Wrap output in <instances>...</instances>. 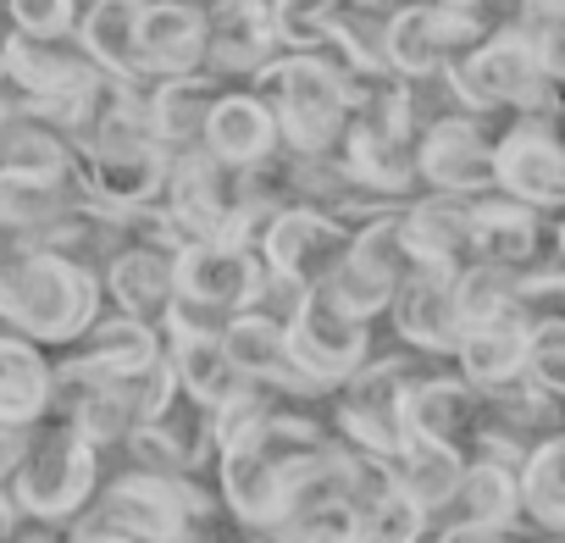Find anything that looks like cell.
Segmentation results:
<instances>
[{
    "label": "cell",
    "mask_w": 565,
    "mask_h": 543,
    "mask_svg": "<svg viewBox=\"0 0 565 543\" xmlns=\"http://www.w3.org/2000/svg\"><path fill=\"white\" fill-rule=\"evenodd\" d=\"M7 7V23L29 40H73L78 34V0H0Z\"/></svg>",
    "instance_id": "cell-40"
},
{
    "label": "cell",
    "mask_w": 565,
    "mask_h": 543,
    "mask_svg": "<svg viewBox=\"0 0 565 543\" xmlns=\"http://www.w3.org/2000/svg\"><path fill=\"white\" fill-rule=\"evenodd\" d=\"M167 355H172L178 388H183L194 405H205L211 416H222V411H233V405H244V400L266 394V388H255V383L227 361V350H222V333H216V328H200V322L172 317V328H167Z\"/></svg>",
    "instance_id": "cell-21"
},
{
    "label": "cell",
    "mask_w": 565,
    "mask_h": 543,
    "mask_svg": "<svg viewBox=\"0 0 565 543\" xmlns=\"http://www.w3.org/2000/svg\"><path fill=\"white\" fill-rule=\"evenodd\" d=\"M167 355V333L161 328H150V322H134V317H100L78 344H73V361H84V366H95V372H106V377H122V372H139V366H150V361H161Z\"/></svg>",
    "instance_id": "cell-33"
},
{
    "label": "cell",
    "mask_w": 565,
    "mask_h": 543,
    "mask_svg": "<svg viewBox=\"0 0 565 543\" xmlns=\"http://www.w3.org/2000/svg\"><path fill=\"white\" fill-rule=\"evenodd\" d=\"M100 493V444H89L67 416H45L29 427L23 460L12 471V499L29 521L73 526Z\"/></svg>",
    "instance_id": "cell-7"
},
{
    "label": "cell",
    "mask_w": 565,
    "mask_h": 543,
    "mask_svg": "<svg viewBox=\"0 0 565 543\" xmlns=\"http://www.w3.org/2000/svg\"><path fill=\"white\" fill-rule=\"evenodd\" d=\"M350 7H361V12H383V18H388V12L405 7V0H350Z\"/></svg>",
    "instance_id": "cell-48"
},
{
    "label": "cell",
    "mask_w": 565,
    "mask_h": 543,
    "mask_svg": "<svg viewBox=\"0 0 565 543\" xmlns=\"http://www.w3.org/2000/svg\"><path fill=\"white\" fill-rule=\"evenodd\" d=\"M216 510H222V493L200 488V477H161V471L128 466L111 482H100L95 504L73 526L117 532L128 543H205Z\"/></svg>",
    "instance_id": "cell-2"
},
{
    "label": "cell",
    "mask_w": 565,
    "mask_h": 543,
    "mask_svg": "<svg viewBox=\"0 0 565 543\" xmlns=\"http://www.w3.org/2000/svg\"><path fill=\"white\" fill-rule=\"evenodd\" d=\"M12 339H23V333H18V322L7 317V306H0V344H12Z\"/></svg>",
    "instance_id": "cell-52"
},
{
    "label": "cell",
    "mask_w": 565,
    "mask_h": 543,
    "mask_svg": "<svg viewBox=\"0 0 565 543\" xmlns=\"http://www.w3.org/2000/svg\"><path fill=\"white\" fill-rule=\"evenodd\" d=\"M51 416V361L34 339L0 344V427L29 433Z\"/></svg>",
    "instance_id": "cell-32"
},
{
    "label": "cell",
    "mask_w": 565,
    "mask_h": 543,
    "mask_svg": "<svg viewBox=\"0 0 565 543\" xmlns=\"http://www.w3.org/2000/svg\"><path fill=\"white\" fill-rule=\"evenodd\" d=\"M510 543H565V537H554V532H537V537H510Z\"/></svg>",
    "instance_id": "cell-53"
},
{
    "label": "cell",
    "mask_w": 565,
    "mask_h": 543,
    "mask_svg": "<svg viewBox=\"0 0 565 543\" xmlns=\"http://www.w3.org/2000/svg\"><path fill=\"white\" fill-rule=\"evenodd\" d=\"M399 211H405V205H399ZM399 211H383V216L361 222V227L350 233L344 260L333 266V278H328L333 295H339L355 317H366V322L388 317L394 289L422 266V260L411 255V244H405V222H399Z\"/></svg>",
    "instance_id": "cell-13"
},
{
    "label": "cell",
    "mask_w": 565,
    "mask_h": 543,
    "mask_svg": "<svg viewBox=\"0 0 565 543\" xmlns=\"http://www.w3.org/2000/svg\"><path fill=\"white\" fill-rule=\"evenodd\" d=\"M416 178L433 194H466V200L493 194L499 183H493V128H488V117H471V111L427 117L422 139H416Z\"/></svg>",
    "instance_id": "cell-15"
},
{
    "label": "cell",
    "mask_w": 565,
    "mask_h": 543,
    "mask_svg": "<svg viewBox=\"0 0 565 543\" xmlns=\"http://www.w3.org/2000/svg\"><path fill=\"white\" fill-rule=\"evenodd\" d=\"M526 355H532V333H526L515 317H499V322L466 328V339H460V350H455V372H460L471 388L493 394V388L526 377Z\"/></svg>",
    "instance_id": "cell-30"
},
{
    "label": "cell",
    "mask_w": 565,
    "mask_h": 543,
    "mask_svg": "<svg viewBox=\"0 0 565 543\" xmlns=\"http://www.w3.org/2000/svg\"><path fill=\"white\" fill-rule=\"evenodd\" d=\"M510 317L526 333H565V266H532L515 272V289H510Z\"/></svg>",
    "instance_id": "cell-36"
},
{
    "label": "cell",
    "mask_w": 565,
    "mask_h": 543,
    "mask_svg": "<svg viewBox=\"0 0 565 543\" xmlns=\"http://www.w3.org/2000/svg\"><path fill=\"white\" fill-rule=\"evenodd\" d=\"M361 526H366V543H427L433 515L399 482H388L377 499L361 504Z\"/></svg>",
    "instance_id": "cell-38"
},
{
    "label": "cell",
    "mask_w": 565,
    "mask_h": 543,
    "mask_svg": "<svg viewBox=\"0 0 565 543\" xmlns=\"http://www.w3.org/2000/svg\"><path fill=\"white\" fill-rule=\"evenodd\" d=\"M344 438L317 422L311 411H300L295 400H277L249 416L238 433H227L216 444V493H222V510L249 526V532H271L282 515L295 510V493L300 482L339 449Z\"/></svg>",
    "instance_id": "cell-1"
},
{
    "label": "cell",
    "mask_w": 565,
    "mask_h": 543,
    "mask_svg": "<svg viewBox=\"0 0 565 543\" xmlns=\"http://www.w3.org/2000/svg\"><path fill=\"white\" fill-rule=\"evenodd\" d=\"M23 444H29V433L0 427V482H12V471H18V460H23Z\"/></svg>",
    "instance_id": "cell-44"
},
{
    "label": "cell",
    "mask_w": 565,
    "mask_h": 543,
    "mask_svg": "<svg viewBox=\"0 0 565 543\" xmlns=\"http://www.w3.org/2000/svg\"><path fill=\"white\" fill-rule=\"evenodd\" d=\"M405 244L422 266H438V272H460L471 255V200L466 194H433L422 189L405 211Z\"/></svg>",
    "instance_id": "cell-27"
},
{
    "label": "cell",
    "mask_w": 565,
    "mask_h": 543,
    "mask_svg": "<svg viewBox=\"0 0 565 543\" xmlns=\"http://www.w3.org/2000/svg\"><path fill=\"white\" fill-rule=\"evenodd\" d=\"M0 306H7L23 339L73 350L106 317V289H100V272L40 244L12 272H0Z\"/></svg>",
    "instance_id": "cell-5"
},
{
    "label": "cell",
    "mask_w": 565,
    "mask_h": 543,
    "mask_svg": "<svg viewBox=\"0 0 565 543\" xmlns=\"http://www.w3.org/2000/svg\"><path fill=\"white\" fill-rule=\"evenodd\" d=\"M139 23H145V0H95L78 12V51L117 84H145L139 67Z\"/></svg>",
    "instance_id": "cell-28"
},
{
    "label": "cell",
    "mask_w": 565,
    "mask_h": 543,
    "mask_svg": "<svg viewBox=\"0 0 565 543\" xmlns=\"http://www.w3.org/2000/svg\"><path fill=\"white\" fill-rule=\"evenodd\" d=\"M12 543H73V526H56V521H29L18 526Z\"/></svg>",
    "instance_id": "cell-45"
},
{
    "label": "cell",
    "mask_w": 565,
    "mask_h": 543,
    "mask_svg": "<svg viewBox=\"0 0 565 543\" xmlns=\"http://www.w3.org/2000/svg\"><path fill=\"white\" fill-rule=\"evenodd\" d=\"M510 289H515V272L488 266V260H466V266L455 272V306H460V322L477 328V322H499V317H510Z\"/></svg>",
    "instance_id": "cell-37"
},
{
    "label": "cell",
    "mask_w": 565,
    "mask_h": 543,
    "mask_svg": "<svg viewBox=\"0 0 565 543\" xmlns=\"http://www.w3.org/2000/svg\"><path fill=\"white\" fill-rule=\"evenodd\" d=\"M499 23L488 12H455V7H433V0H405L399 12H388V34H383V56L399 78L411 84H433L444 78L466 51H477Z\"/></svg>",
    "instance_id": "cell-11"
},
{
    "label": "cell",
    "mask_w": 565,
    "mask_h": 543,
    "mask_svg": "<svg viewBox=\"0 0 565 543\" xmlns=\"http://www.w3.org/2000/svg\"><path fill=\"white\" fill-rule=\"evenodd\" d=\"M350 233H355V227H344V222L328 216V211L277 205V211L260 222V233H255L249 244H255L260 266L271 272L277 284L311 289V284L333 278V266H339L344 249H350Z\"/></svg>",
    "instance_id": "cell-14"
},
{
    "label": "cell",
    "mask_w": 565,
    "mask_h": 543,
    "mask_svg": "<svg viewBox=\"0 0 565 543\" xmlns=\"http://www.w3.org/2000/svg\"><path fill=\"white\" fill-rule=\"evenodd\" d=\"M433 7H455V12H488L493 0H433Z\"/></svg>",
    "instance_id": "cell-50"
},
{
    "label": "cell",
    "mask_w": 565,
    "mask_h": 543,
    "mask_svg": "<svg viewBox=\"0 0 565 543\" xmlns=\"http://www.w3.org/2000/svg\"><path fill=\"white\" fill-rule=\"evenodd\" d=\"M277 12V40L282 51H328L333 18L344 12V0H282Z\"/></svg>",
    "instance_id": "cell-39"
},
{
    "label": "cell",
    "mask_w": 565,
    "mask_h": 543,
    "mask_svg": "<svg viewBox=\"0 0 565 543\" xmlns=\"http://www.w3.org/2000/svg\"><path fill=\"white\" fill-rule=\"evenodd\" d=\"M84 7H95V0H78V12H84Z\"/></svg>",
    "instance_id": "cell-55"
},
{
    "label": "cell",
    "mask_w": 565,
    "mask_h": 543,
    "mask_svg": "<svg viewBox=\"0 0 565 543\" xmlns=\"http://www.w3.org/2000/svg\"><path fill=\"white\" fill-rule=\"evenodd\" d=\"M289 344H295L306 377L333 394L339 383H350V377L372 361V322L355 317V311L333 295V284L322 278V284H311V289L300 295V306L289 311Z\"/></svg>",
    "instance_id": "cell-12"
},
{
    "label": "cell",
    "mask_w": 565,
    "mask_h": 543,
    "mask_svg": "<svg viewBox=\"0 0 565 543\" xmlns=\"http://www.w3.org/2000/svg\"><path fill=\"white\" fill-rule=\"evenodd\" d=\"M161 211L172 216L178 238L194 244V238H227V244H249L260 233V222L271 216L255 189H249V172H233L222 161H211L205 150L194 156H178L167 167V189H161Z\"/></svg>",
    "instance_id": "cell-9"
},
{
    "label": "cell",
    "mask_w": 565,
    "mask_h": 543,
    "mask_svg": "<svg viewBox=\"0 0 565 543\" xmlns=\"http://www.w3.org/2000/svg\"><path fill=\"white\" fill-rule=\"evenodd\" d=\"M438 521H466V526H488V532H521V471L488 455L466 460L460 493L449 499V510Z\"/></svg>",
    "instance_id": "cell-29"
},
{
    "label": "cell",
    "mask_w": 565,
    "mask_h": 543,
    "mask_svg": "<svg viewBox=\"0 0 565 543\" xmlns=\"http://www.w3.org/2000/svg\"><path fill=\"white\" fill-rule=\"evenodd\" d=\"M266 537L271 543H366V526H361L355 499H328V504L289 510Z\"/></svg>",
    "instance_id": "cell-35"
},
{
    "label": "cell",
    "mask_w": 565,
    "mask_h": 543,
    "mask_svg": "<svg viewBox=\"0 0 565 543\" xmlns=\"http://www.w3.org/2000/svg\"><path fill=\"white\" fill-rule=\"evenodd\" d=\"M444 89L471 117H559V95L537 73L521 29H493L444 73Z\"/></svg>",
    "instance_id": "cell-8"
},
{
    "label": "cell",
    "mask_w": 565,
    "mask_h": 543,
    "mask_svg": "<svg viewBox=\"0 0 565 543\" xmlns=\"http://www.w3.org/2000/svg\"><path fill=\"white\" fill-rule=\"evenodd\" d=\"M172 260L178 249L167 244H150V238H128L106 272H100V289L111 300L117 317H134V322H150V328H172L178 317V278H172Z\"/></svg>",
    "instance_id": "cell-19"
},
{
    "label": "cell",
    "mask_w": 565,
    "mask_h": 543,
    "mask_svg": "<svg viewBox=\"0 0 565 543\" xmlns=\"http://www.w3.org/2000/svg\"><path fill=\"white\" fill-rule=\"evenodd\" d=\"M515 29H521V40H526L537 73H543L554 89H565V12H521Z\"/></svg>",
    "instance_id": "cell-41"
},
{
    "label": "cell",
    "mask_w": 565,
    "mask_h": 543,
    "mask_svg": "<svg viewBox=\"0 0 565 543\" xmlns=\"http://www.w3.org/2000/svg\"><path fill=\"white\" fill-rule=\"evenodd\" d=\"M388 471H394V482L438 521V515L449 510V499L460 493L466 455H460L455 444H438V438H416V433H411V444L388 460Z\"/></svg>",
    "instance_id": "cell-31"
},
{
    "label": "cell",
    "mask_w": 565,
    "mask_h": 543,
    "mask_svg": "<svg viewBox=\"0 0 565 543\" xmlns=\"http://www.w3.org/2000/svg\"><path fill=\"white\" fill-rule=\"evenodd\" d=\"M277 150H282V134H277L266 100L249 84H227L222 100L211 106V123H205V156L233 167V172H255Z\"/></svg>",
    "instance_id": "cell-24"
},
{
    "label": "cell",
    "mask_w": 565,
    "mask_h": 543,
    "mask_svg": "<svg viewBox=\"0 0 565 543\" xmlns=\"http://www.w3.org/2000/svg\"><path fill=\"white\" fill-rule=\"evenodd\" d=\"M543 211L510 200V194H482L471 200V255L504 272H532L543 255Z\"/></svg>",
    "instance_id": "cell-25"
},
{
    "label": "cell",
    "mask_w": 565,
    "mask_h": 543,
    "mask_svg": "<svg viewBox=\"0 0 565 543\" xmlns=\"http://www.w3.org/2000/svg\"><path fill=\"white\" fill-rule=\"evenodd\" d=\"M521 521L532 532L565 537V427L537 438L521 466Z\"/></svg>",
    "instance_id": "cell-34"
},
{
    "label": "cell",
    "mask_w": 565,
    "mask_h": 543,
    "mask_svg": "<svg viewBox=\"0 0 565 543\" xmlns=\"http://www.w3.org/2000/svg\"><path fill=\"white\" fill-rule=\"evenodd\" d=\"M18 526H23L18 499H12V493H0V543H12V537H18Z\"/></svg>",
    "instance_id": "cell-46"
},
{
    "label": "cell",
    "mask_w": 565,
    "mask_h": 543,
    "mask_svg": "<svg viewBox=\"0 0 565 543\" xmlns=\"http://www.w3.org/2000/svg\"><path fill=\"white\" fill-rule=\"evenodd\" d=\"M521 532H488V526H466V521H433L427 543H510Z\"/></svg>",
    "instance_id": "cell-43"
},
{
    "label": "cell",
    "mask_w": 565,
    "mask_h": 543,
    "mask_svg": "<svg viewBox=\"0 0 565 543\" xmlns=\"http://www.w3.org/2000/svg\"><path fill=\"white\" fill-rule=\"evenodd\" d=\"M277 56L282 40L266 0H205V73L222 84H249Z\"/></svg>",
    "instance_id": "cell-18"
},
{
    "label": "cell",
    "mask_w": 565,
    "mask_h": 543,
    "mask_svg": "<svg viewBox=\"0 0 565 543\" xmlns=\"http://www.w3.org/2000/svg\"><path fill=\"white\" fill-rule=\"evenodd\" d=\"M145 89H150V84H128L122 100L106 111V123L89 134V145L73 150L89 200L106 205V211H145V205H161V189H167L172 156H167L161 139H156Z\"/></svg>",
    "instance_id": "cell-4"
},
{
    "label": "cell",
    "mask_w": 565,
    "mask_h": 543,
    "mask_svg": "<svg viewBox=\"0 0 565 543\" xmlns=\"http://www.w3.org/2000/svg\"><path fill=\"white\" fill-rule=\"evenodd\" d=\"M178 278V317L200 328H222L238 311H255L266 300L271 272L260 266L255 244H227V238H194L172 260Z\"/></svg>",
    "instance_id": "cell-10"
},
{
    "label": "cell",
    "mask_w": 565,
    "mask_h": 543,
    "mask_svg": "<svg viewBox=\"0 0 565 543\" xmlns=\"http://www.w3.org/2000/svg\"><path fill=\"white\" fill-rule=\"evenodd\" d=\"M266 7H282V0H266Z\"/></svg>",
    "instance_id": "cell-56"
},
{
    "label": "cell",
    "mask_w": 565,
    "mask_h": 543,
    "mask_svg": "<svg viewBox=\"0 0 565 543\" xmlns=\"http://www.w3.org/2000/svg\"><path fill=\"white\" fill-rule=\"evenodd\" d=\"M222 350H227V361L255 383V388H266V394H277V400H295V405H328V388H317L311 377H306V366H300V355H295V344H289V322L282 317H271V311H238V317H227L222 328Z\"/></svg>",
    "instance_id": "cell-17"
},
{
    "label": "cell",
    "mask_w": 565,
    "mask_h": 543,
    "mask_svg": "<svg viewBox=\"0 0 565 543\" xmlns=\"http://www.w3.org/2000/svg\"><path fill=\"white\" fill-rule=\"evenodd\" d=\"M493 422V405L482 388H471L460 372H433L411 388V433L416 438H438V444H455L466 460L477 455L482 433Z\"/></svg>",
    "instance_id": "cell-22"
},
{
    "label": "cell",
    "mask_w": 565,
    "mask_h": 543,
    "mask_svg": "<svg viewBox=\"0 0 565 543\" xmlns=\"http://www.w3.org/2000/svg\"><path fill=\"white\" fill-rule=\"evenodd\" d=\"M493 183L543 216L565 211V139L554 134V117H510L493 134Z\"/></svg>",
    "instance_id": "cell-16"
},
{
    "label": "cell",
    "mask_w": 565,
    "mask_h": 543,
    "mask_svg": "<svg viewBox=\"0 0 565 543\" xmlns=\"http://www.w3.org/2000/svg\"><path fill=\"white\" fill-rule=\"evenodd\" d=\"M521 12H565V0H521Z\"/></svg>",
    "instance_id": "cell-51"
},
{
    "label": "cell",
    "mask_w": 565,
    "mask_h": 543,
    "mask_svg": "<svg viewBox=\"0 0 565 543\" xmlns=\"http://www.w3.org/2000/svg\"><path fill=\"white\" fill-rule=\"evenodd\" d=\"M200 7H205V0H200Z\"/></svg>",
    "instance_id": "cell-57"
},
{
    "label": "cell",
    "mask_w": 565,
    "mask_h": 543,
    "mask_svg": "<svg viewBox=\"0 0 565 543\" xmlns=\"http://www.w3.org/2000/svg\"><path fill=\"white\" fill-rule=\"evenodd\" d=\"M139 67H145V84L205 73V7L200 0H145Z\"/></svg>",
    "instance_id": "cell-23"
},
{
    "label": "cell",
    "mask_w": 565,
    "mask_h": 543,
    "mask_svg": "<svg viewBox=\"0 0 565 543\" xmlns=\"http://www.w3.org/2000/svg\"><path fill=\"white\" fill-rule=\"evenodd\" d=\"M73 543H128V537H117V532H84V526H73Z\"/></svg>",
    "instance_id": "cell-49"
},
{
    "label": "cell",
    "mask_w": 565,
    "mask_h": 543,
    "mask_svg": "<svg viewBox=\"0 0 565 543\" xmlns=\"http://www.w3.org/2000/svg\"><path fill=\"white\" fill-rule=\"evenodd\" d=\"M526 377H532V383H537L543 394L565 400V333H532Z\"/></svg>",
    "instance_id": "cell-42"
},
{
    "label": "cell",
    "mask_w": 565,
    "mask_h": 543,
    "mask_svg": "<svg viewBox=\"0 0 565 543\" xmlns=\"http://www.w3.org/2000/svg\"><path fill=\"white\" fill-rule=\"evenodd\" d=\"M249 89L266 100L282 150L295 156H333L344 145V128L355 117V95L344 67L328 51H282L277 62H266Z\"/></svg>",
    "instance_id": "cell-3"
},
{
    "label": "cell",
    "mask_w": 565,
    "mask_h": 543,
    "mask_svg": "<svg viewBox=\"0 0 565 543\" xmlns=\"http://www.w3.org/2000/svg\"><path fill=\"white\" fill-rule=\"evenodd\" d=\"M388 328L405 350L455 361V350L466 339V322H460V306H455V272L416 266L388 300Z\"/></svg>",
    "instance_id": "cell-20"
},
{
    "label": "cell",
    "mask_w": 565,
    "mask_h": 543,
    "mask_svg": "<svg viewBox=\"0 0 565 543\" xmlns=\"http://www.w3.org/2000/svg\"><path fill=\"white\" fill-rule=\"evenodd\" d=\"M249 543H271V537H266V532H255V537H249Z\"/></svg>",
    "instance_id": "cell-54"
},
{
    "label": "cell",
    "mask_w": 565,
    "mask_h": 543,
    "mask_svg": "<svg viewBox=\"0 0 565 543\" xmlns=\"http://www.w3.org/2000/svg\"><path fill=\"white\" fill-rule=\"evenodd\" d=\"M548 227H554V233H548V244H554V260L565 266V211H559V216H554Z\"/></svg>",
    "instance_id": "cell-47"
},
{
    "label": "cell",
    "mask_w": 565,
    "mask_h": 543,
    "mask_svg": "<svg viewBox=\"0 0 565 543\" xmlns=\"http://www.w3.org/2000/svg\"><path fill=\"white\" fill-rule=\"evenodd\" d=\"M444 372L438 355H422V350H394V355H377L328 394V416H333V433L361 449V455H377V460H394L405 444H411V388L422 377Z\"/></svg>",
    "instance_id": "cell-6"
},
{
    "label": "cell",
    "mask_w": 565,
    "mask_h": 543,
    "mask_svg": "<svg viewBox=\"0 0 565 543\" xmlns=\"http://www.w3.org/2000/svg\"><path fill=\"white\" fill-rule=\"evenodd\" d=\"M222 78L216 73H189V78H161L145 89V106H150V123H156V139L161 150L178 161V156H194L205 150V123H211V106L222 100Z\"/></svg>",
    "instance_id": "cell-26"
}]
</instances>
